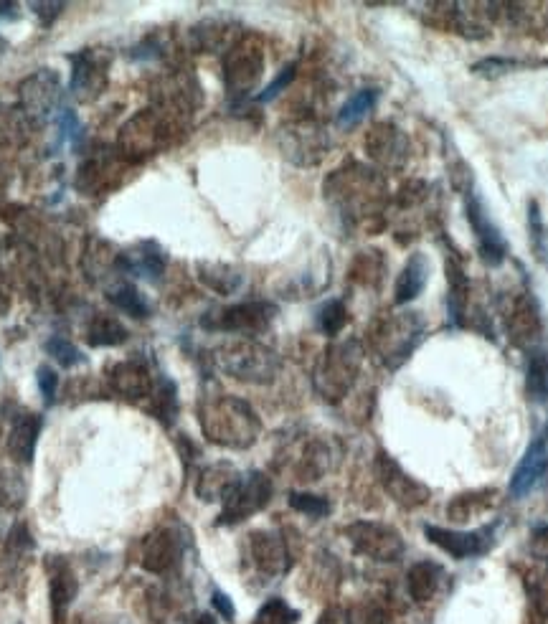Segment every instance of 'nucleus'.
<instances>
[{
    "mask_svg": "<svg viewBox=\"0 0 548 624\" xmlns=\"http://www.w3.org/2000/svg\"><path fill=\"white\" fill-rule=\"evenodd\" d=\"M465 211H467V224L472 226L477 239V252L483 257V262H488L490 267H498L508 257V244H505L503 234L495 226V221L490 219L488 208H485L483 198L477 193L467 191L465 193Z\"/></svg>",
    "mask_w": 548,
    "mask_h": 624,
    "instance_id": "nucleus-7",
    "label": "nucleus"
},
{
    "mask_svg": "<svg viewBox=\"0 0 548 624\" xmlns=\"http://www.w3.org/2000/svg\"><path fill=\"white\" fill-rule=\"evenodd\" d=\"M89 345H97V348H107V345H122L127 340V328L115 318H107V315H99L89 323L87 330Z\"/></svg>",
    "mask_w": 548,
    "mask_h": 624,
    "instance_id": "nucleus-29",
    "label": "nucleus"
},
{
    "mask_svg": "<svg viewBox=\"0 0 548 624\" xmlns=\"http://www.w3.org/2000/svg\"><path fill=\"white\" fill-rule=\"evenodd\" d=\"M300 619V614L292 607H287L282 599H269L262 609H259L254 624H292Z\"/></svg>",
    "mask_w": 548,
    "mask_h": 624,
    "instance_id": "nucleus-34",
    "label": "nucleus"
},
{
    "mask_svg": "<svg viewBox=\"0 0 548 624\" xmlns=\"http://www.w3.org/2000/svg\"><path fill=\"white\" fill-rule=\"evenodd\" d=\"M23 500L21 477L0 470V505H18Z\"/></svg>",
    "mask_w": 548,
    "mask_h": 624,
    "instance_id": "nucleus-39",
    "label": "nucleus"
},
{
    "mask_svg": "<svg viewBox=\"0 0 548 624\" xmlns=\"http://www.w3.org/2000/svg\"><path fill=\"white\" fill-rule=\"evenodd\" d=\"M376 472H379L381 485L386 488V493L396 500L404 508H417L424 500L429 498V490L424 485H419L417 480H411L389 455H379L376 460Z\"/></svg>",
    "mask_w": 548,
    "mask_h": 624,
    "instance_id": "nucleus-12",
    "label": "nucleus"
},
{
    "mask_svg": "<svg viewBox=\"0 0 548 624\" xmlns=\"http://www.w3.org/2000/svg\"><path fill=\"white\" fill-rule=\"evenodd\" d=\"M533 546L541 553H548V526H541L533 531Z\"/></svg>",
    "mask_w": 548,
    "mask_h": 624,
    "instance_id": "nucleus-44",
    "label": "nucleus"
},
{
    "mask_svg": "<svg viewBox=\"0 0 548 624\" xmlns=\"http://www.w3.org/2000/svg\"><path fill=\"white\" fill-rule=\"evenodd\" d=\"M74 74H72V92L79 99L89 102L102 89L107 87V69H110V59L97 51H82V54L72 56Z\"/></svg>",
    "mask_w": 548,
    "mask_h": 624,
    "instance_id": "nucleus-11",
    "label": "nucleus"
},
{
    "mask_svg": "<svg viewBox=\"0 0 548 624\" xmlns=\"http://www.w3.org/2000/svg\"><path fill=\"white\" fill-rule=\"evenodd\" d=\"M21 97L33 117H46L59 102V79L51 72H36L21 84Z\"/></svg>",
    "mask_w": 548,
    "mask_h": 624,
    "instance_id": "nucleus-19",
    "label": "nucleus"
},
{
    "mask_svg": "<svg viewBox=\"0 0 548 624\" xmlns=\"http://www.w3.org/2000/svg\"><path fill=\"white\" fill-rule=\"evenodd\" d=\"M56 130H59V140H56V150L61 148L64 143H74L77 145V137L82 135V125H79L77 115H74V110H61L59 115H56Z\"/></svg>",
    "mask_w": 548,
    "mask_h": 624,
    "instance_id": "nucleus-37",
    "label": "nucleus"
},
{
    "mask_svg": "<svg viewBox=\"0 0 548 624\" xmlns=\"http://www.w3.org/2000/svg\"><path fill=\"white\" fill-rule=\"evenodd\" d=\"M490 500H493V493L490 490H475V493H465L460 498L452 500V505L447 508V515L457 523H465V520L477 518L480 513L490 508Z\"/></svg>",
    "mask_w": 548,
    "mask_h": 624,
    "instance_id": "nucleus-31",
    "label": "nucleus"
},
{
    "mask_svg": "<svg viewBox=\"0 0 548 624\" xmlns=\"http://www.w3.org/2000/svg\"><path fill=\"white\" fill-rule=\"evenodd\" d=\"M353 548L373 561H396L404 556V538L379 520H358L346 528Z\"/></svg>",
    "mask_w": 548,
    "mask_h": 624,
    "instance_id": "nucleus-6",
    "label": "nucleus"
},
{
    "mask_svg": "<svg viewBox=\"0 0 548 624\" xmlns=\"http://www.w3.org/2000/svg\"><path fill=\"white\" fill-rule=\"evenodd\" d=\"M41 432V416L36 414H21L13 419L11 437H8V449L21 465H28L36 452V439Z\"/></svg>",
    "mask_w": 548,
    "mask_h": 624,
    "instance_id": "nucleus-22",
    "label": "nucleus"
},
{
    "mask_svg": "<svg viewBox=\"0 0 548 624\" xmlns=\"http://www.w3.org/2000/svg\"><path fill=\"white\" fill-rule=\"evenodd\" d=\"M346 320H348V310H346V305H343V300H328L318 312V328L323 330L325 335H330V338L343 330Z\"/></svg>",
    "mask_w": 548,
    "mask_h": 624,
    "instance_id": "nucleus-32",
    "label": "nucleus"
},
{
    "mask_svg": "<svg viewBox=\"0 0 548 624\" xmlns=\"http://www.w3.org/2000/svg\"><path fill=\"white\" fill-rule=\"evenodd\" d=\"M46 353H49V356L64 368L79 366V363L87 361V358H84V353L79 351L77 345H72L69 340H64V338H51L49 343H46Z\"/></svg>",
    "mask_w": 548,
    "mask_h": 624,
    "instance_id": "nucleus-35",
    "label": "nucleus"
},
{
    "mask_svg": "<svg viewBox=\"0 0 548 624\" xmlns=\"http://www.w3.org/2000/svg\"><path fill=\"white\" fill-rule=\"evenodd\" d=\"M366 150L373 160L389 165V168H401L409 153V140L394 125H376L366 140Z\"/></svg>",
    "mask_w": 548,
    "mask_h": 624,
    "instance_id": "nucleus-17",
    "label": "nucleus"
},
{
    "mask_svg": "<svg viewBox=\"0 0 548 624\" xmlns=\"http://www.w3.org/2000/svg\"><path fill=\"white\" fill-rule=\"evenodd\" d=\"M447 282H450V295H447V312H450V320L455 325H460L465 320L467 312V300H470V282H467V274L462 269L460 259L450 257L447 259Z\"/></svg>",
    "mask_w": 548,
    "mask_h": 624,
    "instance_id": "nucleus-24",
    "label": "nucleus"
},
{
    "mask_svg": "<svg viewBox=\"0 0 548 624\" xmlns=\"http://www.w3.org/2000/svg\"><path fill=\"white\" fill-rule=\"evenodd\" d=\"M16 11H18L16 3H0V18H3V21H13V18H16Z\"/></svg>",
    "mask_w": 548,
    "mask_h": 624,
    "instance_id": "nucleus-45",
    "label": "nucleus"
},
{
    "mask_svg": "<svg viewBox=\"0 0 548 624\" xmlns=\"http://www.w3.org/2000/svg\"><path fill=\"white\" fill-rule=\"evenodd\" d=\"M518 61L513 59H503V56H490V59L485 61H477L475 66H472V72L480 74V77H503L505 72H510V69H518Z\"/></svg>",
    "mask_w": 548,
    "mask_h": 624,
    "instance_id": "nucleus-38",
    "label": "nucleus"
},
{
    "mask_svg": "<svg viewBox=\"0 0 548 624\" xmlns=\"http://www.w3.org/2000/svg\"><path fill=\"white\" fill-rule=\"evenodd\" d=\"M201 427L203 434L214 444L231 449L252 447L259 437V416L252 406L234 396H221V399L203 401L201 404Z\"/></svg>",
    "mask_w": 548,
    "mask_h": 624,
    "instance_id": "nucleus-1",
    "label": "nucleus"
},
{
    "mask_svg": "<svg viewBox=\"0 0 548 624\" xmlns=\"http://www.w3.org/2000/svg\"><path fill=\"white\" fill-rule=\"evenodd\" d=\"M528 231H531V241H533V252L541 259L543 264H548V239H546V224L541 219V208L538 203H531L528 206Z\"/></svg>",
    "mask_w": 548,
    "mask_h": 624,
    "instance_id": "nucleus-33",
    "label": "nucleus"
},
{
    "mask_svg": "<svg viewBox=\"0 0 548 624\" xmlns=\"http://www.w3.org/2000/svg\"><path fill=\"white\" fill-rule=\"evenodd\" d=\"M117 264H120L130 277L155 282L158 277H163L168 259H165V252L155 244V241H140L135 247L125 249V252L120 254V259H117Z\"/></svg>",
    "mask_w": 548,
    "mask_h": 624,
    "instance_id": "nucleus-14",
    "label": "nucleus"
},
{
    "mask_svg": "<svg viewBox=\"0 0 548 624\" xmlns=\"http://www.w3.org/2000/svg\"><path fill=\"white\" fill-rule=\"evenodd\" d=\"M36 381H39V389L44 394L46 404H54V396H56V386H59V376L51 366H41L36 371Z\"/></svg>",
    "mask_w": 548,
    "mask_h": 624,
    "instance_id": "nucleus-41",
    "label": "nucleus"
},
{
    "mask_svg": "<svg viewBox=\"0 0 548 624\" xmlns=\"http://www.w3.org/2000/svg\"><path fill=\"white\" fill-rule=\"evenodd\" d=\"M183 543L173 531H155L143 546V566L153 574H168L181 561Z\"/></svg>",
    "mask_w": 548,
    "mask_h": 624,
    "instance_id": "nucleus-18",
    "label": "nucleus"
},
{
    "mask_svg": "<svg viewBox=\"0 0 548 624\" xmlns=\"http://www.w3.org/2000/svg\"><path fill=\"white\" fill-rule=\"evenodd\" d=\"M429 259L424 254H414V257L406 262V267L401 269L399 280H396V290H394V302L396 305H406V302L417 300L424 292L429 280Z\"/></svg>",
    "mask_w": 548,
    "mask_h": 624,
    "instance_id": "nucleus-21",
    "label": "nucleus"
},
{
    "mask_svg": "<svg viewBox=\"0 0 548 624\" xmlns=\"http://www.w3.org/2000/svg\"><path fill=\"white\" fill-rule=\"evenodd\" d=\"M277 315V307L272 302H242V305H231L216 315V323L206 325L214 330H226V333H259L272 323Z\"/></svg>",
    "mask_w": 548,
    "mask_h": 624,
    "instance_id": "nucleus-9",
    "label": "nucleus"
},
{
    "mask_svg": "<svg viewBox=\"0 0 548 624\" xmlns=\"http://www.w3.org/2000/svg\"><path fill=\"white\" fill-rule=\"evenodd\" d=\"M290 505L297 510V513H305V515H310V518H325V515L330 513L328 500L318 498V495H310V493H292Z\"/></svg>",
    "mask_w": 548,
    "mask_h": 624,
    "instance_id": "nucleus-36",
    "label": "nucleus"
},
{
    "mask_svg": "<svg viewBox=\"0 0 548 624\" xmlns=\"http://www.w3.org/2000/svg\"><path fill=\"white\" fill-rule=\"evenodd\" d=\"M358 368H361V345L356 340L330 345L323 361L315 368V389L330 404H338L351 391Z\"/></svg>",
    "mask_w": 548,
    "mask_h": 624,
    "instance_id": "nucleus-3",
    "label": "nucleus"
},
{
    "mask_svg": "<svg viewBox=\"0 0 548 624\" xmlns=\"http://www.w3.org/2000/svg\"><path fill=\"white\" fill-rule=\"evenodd\" d=\"M444 569L437 561H419L409 569L406 574V589H409V597L414 602L424 604L437 594L439 584H442Z\"/></svg>",
    "mask_w": 548,
    "mask_h": 624,
    "instance_id": "nucleus-23",
    "label": "nucleus"
},
{
    "mask_svg": "<svg viewBox=\"0 0 548 624\" xmlns=\"http://www.w3.org/2000/svg\"><path fill=\"white\" fill-rule=\"evenodd\" d=\"M33 13H44L41 16V21H44V26H49V23H54L56 18H59V13L64 11V3H33Z\"/></svg>",
    "mask_w": 548,
    "mask_h": 624,
    "instance_id": "nucleus-42",
    "label": "nucleus"
},
{
    "mask_svg": "<svg viewBox=\"0 0 548 624\" xmlns=\"http://www.w3.org/2000/svg\"><path fill=\"white\" fill-rule=\"evenodd\" d=\"M262 49L257 46V41H242L231 49V54L226 56L224 74H226V87L236 94H244L257 84L259 74H262Z\"/></svg>",
    "mask_w": 548,
    "mask_h": 624,
    "instance_id": "nucleus-10",
    "label": "nucleus"
},
{
    "mask_svg": "<svg viewBox=\"0 0 548 624\" xmlns=\"http://www.w3.org/2000/svg\"><path fill=\"white\" fill-rule=\"evenodd\" d=\"M249 548H252V559L259 566V571L269 576L285 574L290 569V551L280 533L274 531H259L249 538Z\"/></svg>",
    "mask_w": 548,
    "mask_h": 624,
    "instance_id": "nucleus-16",
    "label": "nucleus"
},
{
    "mask_svg": "<svg viewBox=\"0 0 548 624\" xmlns=\"http://www.w3.org/2000/svg\"><path fill=\"white\" fill-rule=\"evenodd\" d=\"M196 624H216V619L211 617V614H198Z\"/></svg>",
    "mask_w": 548,
    "mask_h": 624,
    "instance_id": "nucleus-46",
    "label": "nucleus"
},
{
    "mask_svg": "<svg viewBox=\"0 0 548 624\" xmlns=\"http://www.w3.org/2000/svg\"><path fill=\"white\" fill-rule=\"evenodd\" d=\"M0 302H3V307H8V300H6V297H3V292H0Z\"/></svg>",
    "mask_w": 548,
    "mask_h": 624,
    "instance_id": "nucleus-48",
    "label": "nucleus"
},
{
    "mask_svg": "<svg viewBox=\"0 0 548 624\" xmlns=\"http://www.w3.org/2000/svg\"><path fill=\"white\" fill-rule=\"evenodd\" d=\"M110 384L117 396L127 401H143L153 396L155 381L148 368L137 361H122L115 368H110Z\"/></svg>",
    "mask_w": 548,
    "mask_h": 624,
    "instance_id": "nucleus-15",
    "label": "nucleus"
},
{
    "mask_svg": "<svg viewBox=\"0 0 548 624\" xmlns=\"http://www.w3.org/2000/svg\"><path fill=\"white\" fill-rule=\"evenodd\" d=\"M495 531H498V526H485L477 528V531H452V528L427 526L424 528V536L429 538V543L442 548L444 553H450L452 559L465 561L488 553L495 543Z\"/></svg>",
    "mask_w": 548,
    "mask_h": 624,
    "instance_id": "nucleus-8",
    "label": "nucleus"
},
{
    "mask_svg": "<svg viewBox=\"0 0 548 624\" xmlns=\"http://www.w3.org/2000/svg\"><path fill=\"white\" fill-rule=\"evenodd\" d=\"M295 74H297V64L285 66V69H282V72L277 74V79H274V82L269 84V87L264 89V92H259L257 102H262V104H264V102H272V99L277 97V94H282L287 87H290L292 79H295Z\"/></svg>",
    "mask_w": 548,
    "mask_h": 624,
    "instance_id": "nucleus-40",
    "label": "nucleus"
},
{
    "mask_svg": "<svg viewBox=\"0 0 548 624\" xmlns=\"http://www.w3.org/2000/svg\"><path fill=\"white\" fill-rule=\"evenodd\" d=\"M6 49H8V41L3 39V36H0V54H3V51H6Z\"/></svg>",
    "mask_w": 548,
    "mask_h": 624,
    "instance_id": "nucleus-47",
    "label": "nucleus"
},
{
    "mask_svg": "<svg viewBox=\"0 0 548 624\" xmlns=\"http://www.w3.org/2000/svg\"><path fill=\"white\" fill-rule=\"evenodd\" d=\"M548 470V432L538 434L526 449L523 460L518 462L516 472L510 477V495L513 498H526L533 488H536L541 477Z\"/></svg>",
    "mask_w": 548,
    "mask_h": 624,
    "instance_id": "nucleus-13",
    "label": "nucleus"
},
{
    "mask_svg": "<svg viewBox=\"0 0 548 624\" xmlns=\"http://www.w3.org/2000/svg\"><path fill=\"white\" fill-rule=\"evenodd\" d=\"M242 472H236L231 465H214L201 475V482H198L196 493L201 495L203 500H224V495L229 493V488L236 482V477Z\"/></svg>",
    "mask_w": 548,
    "mask_h": 624,
    "instance_id": "nucleus-26",
    "label": "nucleus"
},
{
    "mask_svg": "<svg viewBox=\"0 0 548 624\" xmlns=\"http://www.w3.org/2000/svg\"><path fill=\"white\" fill-rule=\"evenodd\" d=\"M198 272H201V280L219 295H231L242 287V274L229 264H201Z\"/></svg>",
    "mask_w": 548,
    "mask_h": 624,
    "instance_id": "nucleus-28",
    "label": "nucleus"
},
{
    "mask_svg": "<svg viewBox=\"0 0 548 624\" xmlns=\"http://www.w3.org/2000/svg\"><path fill=\"white\" fill-rule=\"evenodd\" d=\"M269 498H272V482L262 472H249V475H239L236 482L224 495V510L219 515V526H234L242 520L252 518L262 508H267Z\"/></svg>",
    "mask_w": 548,
    "mask_h": 624,
    "instance_id": "nucleus-5",
    "label": "nucleus"
},
{
    "mask_svg": "<svg viewBox=\"0 0 548 624\" xmlns=\"http://www.w3.org/2000/svg\"><path fill=\"white\" fill-rule=\"evenodd\" d=\"M79 592L77 576H74L72 566L64 561H56L51 566V607H54V622L64 624L69 607H72L74 597Z\"/></svg>",
    "mask_w": 548,
    "mask_h": 624,
    "instance_id": "nucleus-20",
    "label": "nucleus"
},
{
    "mask_svg": "<svg viewBox=\"0 0 548 624\" xmlns=\"http://www.w3.org/2000/svg\"><path fill=\"white\" fill-rule=\"evenodd\" d=\"M214 607L219 609L224 619H234V607H231V599L226 597V594L214 592Z\"/></svg>",
    "mask_w": 548,
    "mask_h": 624,
    "instance_id": "nucleus-43",
    "label": "nucleus"
},
{
    "mask_svg": "<svg viewBox=\"0 0 548 624\" xmlns=\"http://www.w3.org/2000/svg\"><path fill=\"white\" fill-rule=\"evenodd\" d=\"M528 394L543 404L548 399V353L543 348H531L528 356Z\"/></svg>",
    "mask_w": 548,
    "mask_h": 624,
    "instance_id": "nucleus-30",
    "label": "nucleus"
},
{
    "mask_svg": "<svg viewBox=\"0 0 548 624\" xmlns=\"http://www.w3.org/2000/svg\"><path fill=\"white\" fill-rule=\"evenodd\" d=\"M216 366L226 376L244 381V384H269L280 371V358L274 356L264 345L252 340H239V343L224 345L216 351Z\"/></svg>",
    "mask_w": 548,
    "mask_h": 624,
    "instance_id": "nucleus-2",
    "label": "nucleus"
},
{
    "mask_svg": "<svg viewBox=\"0 0 548 624\" xmlns=\"http://www.w3.org/2000/svg\"><path fill=\"white\" fill-rule=\"evenodd\" d=\"M107 297H110V302L117 307V310L130 315V318L143 320V318H148L150 312H153L150 310L148 297L137 290L135 285H130V282H120V285H115L110 292H107Z\"/></svg>",
    "mask_w": 548,
    "mask_h": 624,
    "instance_id": "nucleus-27",
    "label": "nucleus"
},
{
    "mask_svg": "<svg viewBox=\"0 0 548 624\" xmlns=\"http://www.w3.org/2000/svg\"><path fill=\"white\" fill-rule=\"evenodd\" d=\"M376 102H379V89H361V92H356L353 97H348V102L340 107L335 122H338L340 130H353L358 122L366 120V117L371 115Z\"/></svg>",
    "mask_w": 548,
    "mask_h": 624,
    "instance_id": "nucleus-25",
    "label": "nucleus"
},
{
    "mask_svg": "<svg viewBox=\"0 0 548 624\" xmlns=\"http://www.w3.org/2000/svg\"><path fill=\"white\" fill-rule=\"evenodd\" d=\"M424 335V323L414 312H404V315H394L386 318L384 323L373 333V345L379 356L389 368H399L401 363L409 361L414 348L419 345Z\"/></svg>",
    "mask_w": 548,
    "mask_h": 624,
    "instance_id": "nucleus-4",
    "label": "nucleus"
}]
</instances>
